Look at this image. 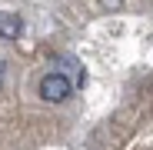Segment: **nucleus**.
<instances>
[{
  "mask_svg": "<svg viewBox=\"0 0 153 150\" xmlns=\"http://www.w3.org/2000/svg\"><path fill=\"white\" fill-rule=\"evenodd\" d=\"M23 34V20L17 13H0V37H7V40H17Z\"/></svg>",
  "mask_w": 153,
  "mask_h": 150,
  "instance_id": "7ed1b4c3",
  "label": "nucleus"
},
{
  "mask_svg": "<svg viewBox=\"0 0 153 150\" xmlns=\"http://www.w3.org/2000/svg\"><path fill=\"white\" fill-rule=\"evenodd\" d=\"M4 73H7V67H4V60H0V87H4Z\"/></svg>",
  "mask_w": 153,
  "mask_h": 150,
  "instance_id": "20e7f679",
  "label": "nucleus"
},
{
  "mask_svg": "<svg viewBox=\"0 0 153 150\" xmlns=\"http://www.w3.org/2000/svg\"><path fill=\"white\" fill-rule=\"evenodd\" d=\"M73 93V87H70V80L63 77L60 70H53V73H47V77L40 80V97L47 100V104H63V100Z\"/></svg>",
  "mask_w": 153,
  "mask_h": 150,
  "instance_id": "f257e3e1",
  "label": "nucleus"
},
{
  "mask_svg": "<svg viewBox=\"0 0 153 150\" xmlns=\"http://www.w3.org/2000/svg\"><path fill=\"white\" fill-rule=\"evenodd\" d=\"M103 4H107V7H120V4H123V0H103Z\"/></svg>",
  "mask_w": 153,
  "mask_h": 150,
  "instance_id": "39448f33",
  "label": "nucleus"
},
{
  "mask_svg": "<svg viewBox=\"0 0 153 150\" xmlns=\"http://www.w3.org/2000/svg\"><path fill=\"white\" fill-rule=\"evenodd\" d=\"M57 70L63 73L67 80H70V87H83V80H87V73H83V67L76 63L73 57H57Z\"/></svg>",
  "mask_w": 153,
  "mask_h": 150,
  "instance_id": "f03ea898",
  "label": "nucleus"
}]
</instances>
